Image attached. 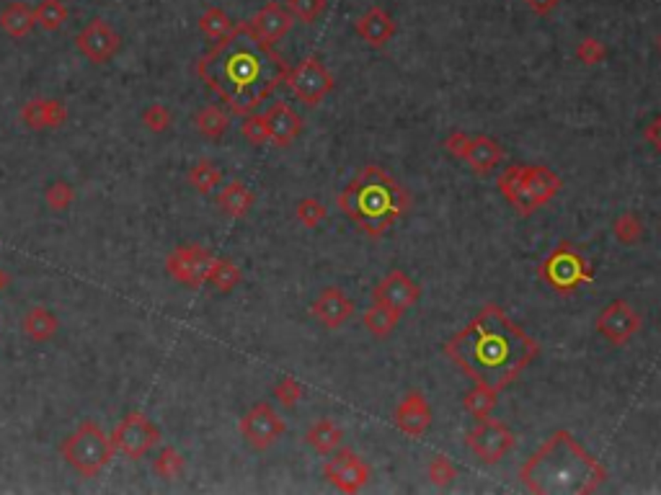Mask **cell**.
Wrapping results in <instances>:
<instances>
[{
	"instance_id": "obj_13",
	"label": "cell",
	"mask_w": 661,
	"mask_h": 495,
	"mask_svg": "<svg viewBox=\"0 0 661 495\" xmlns=\"http://www.w3.org/2000/svg\"><path fill=\"white\" fill-rule=\"evenodd\" d=\"M75 47L93 65H106L121 50V36L109 21L93 19L75 34Z\"/></svg>"
},
{
	"instance_id": "obj_3",
	"label": "cell",
	"mask_w": 661,
	"mask_h": 495,
	"mask_svg": "<svg viewBox=\"0 0 661 495\" xmlns=\"http://www.w3.org/2000/svg\"><path fill=\"white\" fill-rule=\"evenodd\" d=\"M519 477L533 493H595L607 469L569 431H556L522 465Z\"/></svg>"
},
{
	"instance_id": "obj_35",
	"label": "cell",
	"mask_w": 661,
	"mask_h": 495,
	"mask_svg": "<svg viewBox=\"0 0 661 495\" xmlns=\"http://www.w3.org/2000/svg\"><path fill=\"white\" fill-rule=\"evenodd\" d=\"M186 467V460L176 446H163L152 460V472L163 480H176Z\"/></svg>"
},
{
	"instance_id": "obj_8",
	"label": "cell",
	"mask_w": 661,
	"mask_h": 495,
	"mask_svg": "<svg viewBox=\"0 0 661 495\" xmlns=\"http://www.w3.org/2000/svg\"><path fill=\"white\" fill-rule=\"evenodd\" d=\"M540 276L556 291L569 294L579 290L581 284L592 282V266L579 251H573L572 245H561L542 261Z\"/></svg>"
},
{
	"instance_id": "obj_44",
	"label": "cell",
	"mask_w": 661,
	"mask_h": 495,
	"mask_svg": "<svg viewBox=\"0 0 661 495\" xmlns=\"http://www.w3.org/2000/svg\"><path fill=\"white\" fill-rule=\"evenodd\" d=\"M607 58V47L602 44L600 39H584L579 47H576V59L581 65H600L602 59Z\"/></svg>"
},
{
	"instance_id": "obj_41",
	"label": "cell",
	"mask_w": 661,
	"mask_h": 495,
	"mask_svg": "<svg viewBox=\"0 0 661 495\" xmlns=\"http://www.w3.org/2000/svg\"><path fill=\"white\" fill-rule=\"evenodd\" d=\"M295 214H298V220H300L305 228H318L323 220H326V206L321 205L318 199H313V197H307V199H300L298 206H295Z\"/></svg>"
},
{
	"instance_id": "obj_47",
	"label": "cell",
	"mask_w": 661,
	"mask_h": 495,
	"mask_svg": "<svg viewBox=\"0 0 661 495\" xmlns=\"http://www.w3.org/2000/svg\"><path fill=\"white\" fill-rule=\"evenodd\" d=\"M527 5H530V11L533 13H538V16H548V13H553L556 8H558V3L561 0H525Z\"/></svg>"
},
{
	"instance_id": "obj_24",
	"label": "cell",
	"mask_w": 661,
	"mask_h": 495,
	"mask_svg": "<svg viewBox=\"0 0 661 495\" xmlns=\"http://www.w3.org/2000/svg\"><path fill=\"white\" fill-rule=\"evenodd\" d=\"M253 202H256V197L243 181H228L217 194V206L222 209V214H228L233 220L248 217V212L253 209Z\"/></svg>"
},
{
	"instance_id": "obj_36",
	"label": "cell",
	"mask_w": 661,
	"mask_h": 495,
	"mask_svg": "<svg viewBox=\"0 0 661 495\" xmlns=\"http://www.w3.org/2000/svg\"><path fill=\"white\" fill-rule=\"evenodd\" d=\"M612 235H615V240L623 243V245H635V243H641V237H643V222H641V217H638L635 212H623V214L615 217V222H612Z\"/></svg>"
},
{
	"instance_id": "obj_21",
	"label": "cell",
	"mask_w": 661,
	"mask_h": 495,
	"mask_svg": "<svg viewBox=\"0 0 661 495\" xmlns=\"http://www.w3.org/2000/svg\"><path fill=\"white\" fill-rule=\"evenodd\" d=\"M19 119L29 129H58L67 121V106L60 98H31L21 106Z\"/></svg>"
},
{
	"instance_id": "obj_22",
	"label": "cell",
	"mask_w": 661,
	"mask_h": 495,
	"mask_svg": "<svg viewBox=\"0 0 661 495\" xmlns=\"http://www.w3.org/2000/svg\"><path fill=\"white\" fill-rule=\"evenodd\" d=\"M502 160H504V150H502V145H499L494 137H483V135L470 137L468 150H465V155H463V163H468L470 171L478 175H486L488 171H494Z\"/></svg>"
},
{
	"instance_id": "obj_42",
	"label": "cell",
	"mask_w": 661,
	"mask_h": 495,
	"mask_svg": "<svg viewBox=\"0 0 661 495\" xmlns=\"http://www.w3.org/2000/svg\"><path fill=\"white\" fill-rule=\"evenodd\" d=\"M284 3L292 19H300L302 24H313L326 8V0H284Z\"/></svg>"
},
{
	"instance_id": "obj_27",
	"label": "cell",
	"mask_w": 661,
	"mask_h": 495,
	"mask_svg": "<svg viewBox=\"0 0 661 495\" xmlns=\"http://www.w3.org/2000/svg\"><path fill=\"white\" fill-rule=\"evenodd\" d=\"M341 441H344V431H341L330 418L315 421V423L305 431V444H307L315 454H321V457L333 454V452L341 446Z\"/></svg>"
},
{
	"instance_id": "obj_46",
	"label": "cell",
	"mask_w": 661,
	"mask_h": 495,
	"mask_svg": "<svg viewBox=\"0 0 661 495\" xmlns=\"http://www.w3.org/2000/svg\"><path fill=\"white\" fill-rule=\"evenodd\" d=\"M643 140L654 147L657 152H661V117L651 119V121L646 124V129H643Z\"/></svg>"
},
{
	"instance_id": "obj_12",
	"label": "cell",
	"mask_w": 661,
	"mask_h": 495,
	"mask_svg": "<svg viewBox=\"0 0 661 495\" xmlns=\"http://www.w3.org/2000/svg\"><path fill=\"white\" fill-rule=\"evenodd\" d=\"M238 429H241V437L245 438V444L253 446L256 452H264V449L274 446L279 438L284 437V431H287L282 415L271 408L269 403L251 406V408L243 413Z\"/></svg>"
},
{
	"instance_id": "obj_10",
	"label": "cell",
	"mask_w": 661,
	"mask_h": 495,
	"mask_svg": "<svg viewBox=\"0 0 661 495\" xmlns=\"http://www.w3.org/2000/svg\"><path fill=\"white\" fill-rule=\"evenodd\" d=\"M214 253L210 248L199 245V243H186L179 245L168 253L166 259V271L174 282H179L189 290H202L207 284L212 263H214Z\"/></svg>"
},
{
	"instance_id": "obj_1",
	"label": "cell",
	"mask_w": 661,
	"mask_h": 495,
	"mask_svg": "<svg viewBox=\"0 0 661 495\" xmlns=\"http://www.w3.org/2000/svg\"><path fill=\"white\" fill-rule=\"evenodd\" d=\"M197 75L230 106V114L248 117L284 83L287 65L245 24H238L228 39L217 42L199 59Z\"/></svg>"
},
{
	"instance_id": "obj_16",
	"label": "cell",
	"mask_w": 661,
	"mask_h": 495,
	"mask_svg": "<svg viewBox=\"0 0 661 495\" xmlns=\"http://www.w3.org/2000/svg\"><path fill=\"white\" fill-rule=\"evenodd\" d=\"M419 297L421 287L406 271H391L372 291V302H383L400 315L411 310L419 302Z\"/></svg>"
},
{
	"instance_id": "obj_38",
	"label": "cell",
	"mask_w": 661,
	"mask_h": 495,
	"mask_svg": "<svg viewBox=\"0 0 661 495\" xmlns=\"http://www.w3.org/2000/svg\"><path fill=\"white\" fill-rule=\"evenodd\" d=\"M305 395V387L295 377H282L274 387V398L279 400V406L284 408H295Z\"/></svg>"
},
{
	"instance_id": "obj_30",
	"label": "cell",
	"mask_w": 661,
	"mask_h": 495,
	"mask_svg": "<svg viewBox=\"0 0 661 495\" xmlns=\"http://www.w3.org/2000/svg\"><path fill=\"white\" fill-rule=\"evenodd\" d=\"M496 403H499V390H494V387H488V384H476L470 392H465V398H463V408L468 410L476 421H483V418H488L494 408H496Z\"/></svg>"
},
{
	"instance_id": "obj_14",
	"label": "cell",
	"mask_w": 661,
	"mask_h": 495,
	"mask_svg": "<svg viewBox=\"0 0 661 495\" xmlns=\"http://www.w3.org/2000/svg\"><path fill=\"white\" fill-rule=\"evenodd\" d=\"M597 330L600 336L612 346H626L631 338L641 330V315L626 299L610 302L600 315H597Z\"/></svg>"
},
{
	"instance_id": "obj_18",
	"label": "cell",
	"mask_w": 661,
	"mask_h": 495,
	"mask_svg": "<svg viewBox=\"0 0 661 495\" xmlns=\"http://www.w3.org/2000/svg\"><path fill=\"white\" fill-rule=\"evenodd\" d=\"M310 313H313L315 321L326 325L329 330H338L341 325H346L354 318V302L341 290L329 287V290H323L313 299Z\"/></svg>"
},
{
	"instance_id": "obj_7",
	"label": "cell",
	"mask_w": 661,
	"mask_h": 495,
	"mask_svg": "<svg viewBox=\"0 0 661 495\" xmlns=\"http://www.w3.org/2000/svg\"><path fill=\"white\" fill-rule=\"evenodd\" d=\"M109 437H112V444H114V452H120L121 457L137 462L145 454H151L152 449L160 444V429L152 423L145 413L132 410V413H127L121 418L117 429Z\"/></svg>"
},
{
	"instance_id": "obj_15",
	"label": "cell",
	"mask_w": 661,
	"mask_h": 495,
	"mask_svg": "<svg viewBox=\"0 0 661 495\" xmlns=\"http://www.w3.org/2000/svg\"><path fill=\"white\" fill-rule=\"evenodd\" d=\"M323 475L341 493H360L369 480V467L362 462L352 449H336L323 465Z\"/></svg>"
},
{
	"instance_id": "obj_32",
	"label": "cell",
	"mask_w": 661,
	"mask_h": 495,
	"mask_svg": "<svg viewBox=\"0 0 661 495\" xmlns=\"http://www.w3.org/2000/svg\"><path fill=\"white\" fill-rule=\"evenodd\" d=\"M241 279L243 271L238 263L230 261V259H214L210 276H207V284H212L214 290L222 291V294H228V291H233L241 284Z\"/></svg>"
},
{
	"instance_id": "obj_20",
	"label": "cell",
	"mask_w": 661,
	"mask_h": 495,
	"mask_svg": "<svg viewBox=\"0 0 661 495\" xmlns=\"http://www.w3.org/2000/svg\"><path fill=\"white\" fill-rule=\"evenodd\" d=\"M267 129H269V143L276 147H290L302 132V119L300 114L284 104V101H276L267 109Z\"/></svg>"
},
{
	"instance_id": "obj_19",
	"label": "cell",
	"mask_w": 661,
	"mask_h": 495,
	"mask_svg": "<svg viewBox=\"0 0 661 495\" xmlns=\"http://www.w3.org/2000/svg\"><path fill=\"white\" fill-rule=\"evenodd\" d=\"M395 426L398 431H403L406 437L419 438L429 431L432 426V406L426 403V398L421 392H408L398 408H395Z\"/></svg>"
},
{
	"instance_id": "obj_48",
	"label": "cell",
	"mask_w": 661,
	"mask_h": 495,
	"mask_svg": "<svg viewBox=\"0 0 661 495\" xmlns=\"http://www.w3.org/2000/svg\"><path fill=\"white\" fill-rule=\"evenodd\" d=\"M5 284H8V276H5V271L0 268V291L5 290Z\"/></svg>"
},
{
	"instance_id": "obj_49",
	"label": "cell",
	"mask_w": 661,
	"mask_h": 495,
	"mask_svg": "<svg viewBox=\"0 0 661 495\" xmlns=\"http://www.w3.org/2000/svg\"><path fill=\"white\" fill-rule=\"evenodd\" d=\"M659 47H661V36H659Z\"/></svg>"
},
{
	"instance_id": "obj_11",
	"label": "cell",
	"mask_w": 661,
	"mask_h": 495,
	"mask_svg": "<svg viewBox=\"0 0 661 495\" xmlns=\"http://www.w3.org/2000/svg\"><path fill=\"white\" fill-rule=\"evenodd\" d=\"M517 438L507 423L496 421V418H483L478 426L468 434V446L470 452L481 460L483 465H496L502 462L511 449H514Z\"/></svg>"
},
{
	"instance_id": "obj_45",
	"label": "cell",
	"mask_w": 661,
	"mask_h": 495,
	"mask_svg": "<svg viewBox=\"0 0 661 495\" xmlns=\"http://www.w3.org/2000/svg\"><path fill=\"white\" fill-rule=\"evenodd\" d=\"M468 143H470V137L465 135V132H452L450 137L445 140V150L455 155L457 160H463V155H465V150H468Z\"/></svg>"
},
{
	"instance_id": "obj_37",
	"label": "cell",
	"mask_w": 661,
	"mask_h": 495,
	"mask_svg": "<svg viewBox=\"0 0 661 495\" xmlns=\"http://www.w3.org/2000/svg\"><path fill=\"white\" fill-rule=\"evenodd\" d=\"M73 202H75V189L67 181H55L44 191V205L50 206L52 212H65V209L73 206Z\"/></svg>"
},
{
	"instance_id": "obj_6",
	"label": "cell",
	"mask_w": 661,
	"mask_h": 495,
	"mask_svg": "<svg viewBox=\"0 0 661 495\" xmlns=\"http://www.w3.org/2000/svg\"><path fill=\"white\" fill-rule=\"evenodd\" d=\"M60 454L78 475L96 477L112 462L114 444H112V437L96 421H83L70 437L62 441Z\"/></svg>"
},
{
	"instance_id": "obj_29",
	"label": "cell",
	"mask_w": 661,
	"mask_h": 495,
	"mask_svg": "<svg viewBox=\"0 0 661 495\" xmlns=\"http://www.w3.org/2000/svg\"><path fill=\"white\" fill-rule=\"evenodd\" d=\"M400 321V313H395L393 307L383 305V302H372L369 310L364 313V328L375 336V338H385L395 330V325Z\"/></svg>"
},
{
	"instance_id": "obj_2",
	"label": "cell",
	"mask_w": 661,
	"mask_h": 495,
	"mask_svg": "<svg viewBox=\"0 0 661 495\" xmlns=\"http://www.w3.org/2000/svg\"><path fill=\"white\" fill-rule=\"evenodd\" d=\"M455 361L476 384L504 390L538 359V344L499 305H486L455 338L445 344Z\"/></svg>"
},
{
	"instance_id": "obj_17",
	"label": "cell",
	"mask_w": 661,
	"mask_h": 495,
	"mask_svg": "<svg viewBox=\"0 0 661 495\" xmlns=\"http://www.w3.org/2000/svg\"><path fill=\"white\" fill-rule=\"evenodd\" d=\"M292 13L287 11V5H282V3H267L245 27L248 31L259 39V42H264V44H276L282 36H287L290 29H292Z\"/></svg>"
},
{
	"instance_id": "obj_40",
	"label": "cell",
	"mask_w": 661,
	"mask_h": 495,
	"mask_svg": "<svg viewBox=\"0 0 661 495\" xmlns=\"http://www.w3.org/2000/svg\"><path fill=\"white\" fill-rule=\"evenodd\" d=\"M241 135L251 145H267L269 143V129H267L264 114H248V117L243 119Z\"/></svg>"
},
{
	"instance_id": "obj_5",
	"label": "cell",
	"mask_w": 661,
	"mask_h": 495,
	"mask_svg": "<svg viewBox=\"0 0 661 495\" xmlns=\"http://www.w3.org/2000/svg\"><path fill=\"white\" fill-rule=\"evenodd\" d=\"M496 186H499L502 197L519 214L527 217L548 202H553L561 194L564 181L556 171H550L545 166H509L507 171H502Z\"/></svg>"
},
{
	"instance_id": "obj_39",
	"label": "cell",
	"mask_w": 661,
	"mask_h": 495,
	"mask_svg": "<svg viewBox=\"0 0 661 495\" xmlns=\"http://www.w3.org/2000/svg\"><path fill=\"white\" fill-rule=\"evenodd\" d=\"M426 475H429V480H432L437 488H447V485L455 483L457 469H455V465H452L445 454H439V457H434V460L429 462V467H426Z\"/></svg>"
},
{
	"instance_id": "obj_34",
	"label": "cell",
	"mask_w": 661,
	"mask_h": 495,
	"mask_svg": "<svg viewBox=\"0 0 661 495\" xmlns=\"http://www.w3.org/2000/svg\"><path fill=\"white\" fill-rule=\"evenodd\" d=\"M189 183L199 191V194H210L220 183H222V171L217 163L212 160H199L191 171H189Z\"/></svg>"
},
{
	"instance_id": "obj_33",
	"label": "cell",
	"mask_w": 661,
	"mask_h": 495,
	"mask_svg": "<svg viewBox=\"0 0 661 495\" xmlns=\"http://www.w3.org/2000/svg\"><path fill=\"white\" fill-rule=\"evenodd\" d=\"M34 16H36V27H42V31H58L67 24L70 11L62 0H39L34 5Z\"/></svg>"
},
{
	"instance_id": "obj_25",
	"label": "cell",
	"mask_w": 661,
	"mask_h": 495,
	"mask_svg": "<svg viewBox=\"0 0 661 495\" xmlns=\"http://www.w3.org/2000/svg\"><path fill=\"white\" fill-rule=\"evenodd\" d=\"M21 328H24V336L29 341H34V344H47V341H52L58 336L60 321L47 307H31L29 313L24 315V321H21Z\"/></svg>"
},
{
	"instance_id": "obj_28",
	"label": "cell",
	"mask_w": 661,
	"mask_h": 495,
	"mask_svg": "<svg viewBox=\"0 0 661 495\" xmlns=\"http://www.w3.org/2000/svg\"><path fill=\"white\" fill-rule=\"evenodd\" d=\"M194 127L202 137L207 140H220L228 129H230V114L222 106L207 104L194 114Z\"/></svg>"
},
{
	"instance_id": "obj_43",
	"label": "cell",
	"mask_w": 661,
	"mask_h": 495,
	"mask_svg": "<svg viewBox=\"0 0 661 495\" xmlns=\"http://www.w3.org/2000/svg\"><path fill=\"white\" fill-rule=\"evenodd\" d=\"M171 121H174L171 112H168L166 106H160V104H152V106H148V109L143 112V124H145L151 132H155V135L171 129Z\"/></svg>"
},
{
	"instance_id": "obj_26",
	"label": "cell",
	"mask_w": 661,
	"mask_h": 495,
	"mask_svg": "<svg viewBox=\"0 0 661 495\" xmlns=\"http://www.w3.org/2000/svg\"><path fill=\"white\" fill-rule=\"evenodd\" d=\"M0 29L5 31L11 39H24L36 29V16L29 3H11L0 13Z\"/></svg>"
},
{
	"instance_id": "obj_9",
	"label": "cell",
	"mask_w": 661,
	"mask_h": 495,
	"mask_svg": "<svg viewBox=\"0 0 661 495\" xmlns=\"http://www.w3.org/2000/svg\"><path fill=\"white\" fill-rule=\"evenodd\" d=\"M284 83L300 104L321 106V101H326L333 90V75L318 58H305L292 70H287Z\"/></svg>"
},
{
	"instance_id": "obj_4",
	"label": "cell",
	"mask_w": 661,
	"mask_h": 495,
	"mask_svg": "<svg viewBox=\"0 0 661 495\" xmlns=\"http://www.w3.org/2000/svg\"><path fill=\"white\" fill-rule=\"evenodd\" d=\"M338 209L369 237H383L406 212L403 186L380 166H364L336 199Z\"/></svg>"
},
{
	"instance_id": "obj_23",
	"label": "cell",
	"mask_w": 661,
	"mask_h": 495,
	"mask_svg": "<svg viewBox=\"0 0 661 495\" xmlns=\"http://www.w3.org/2000/svg\"><path fill=\"white\" fill-rule=\"evenodd\" d=\"M357 34H360L369 47H383V44L391 42L393 34H395V21H393V16L388 11H383V8L375 5V8H369L360 21H357Z\"/></svg>"
},
{
	"instance_id": "obj_31",
	"label": "cell",
	"mask_w": 661,
	"mask_h": 495,
	"mask_svg": "<svg viewBox=\"0 0 661 495\" xmlns=\"http://www.w3.org/2000/svg\"><path fill=\"white\" fill-rule=\"evenodd\" d=\"M236 29H238V24H236L222 8H207V11L199 16V31H202L207 39H212V42L228 39Z\"/></svg>"
}]
</instances>
